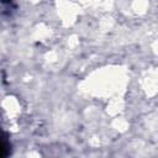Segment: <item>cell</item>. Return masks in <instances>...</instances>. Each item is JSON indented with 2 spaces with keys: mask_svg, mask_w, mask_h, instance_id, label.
Listing matches in <instances>:
<instances>
[{
  "mask_svg": "<svg viewBox=\"0 0 158 158\" xmlns=\"http://www.w3.org/2000/svg\"><path fill=\"white\" fill-rule=\"evenodd\" d=\"M2 1H7V0H2Z\"/></svg>",
  "mask_w": 158,
  "mask_h": 158,
  "instance_id": "cell-2",
  "label": "cell"
},
{
  "mask_svg": "<svg viewBox=\"0 0 158 158\" xmlns=\"http://www.w3.org/2000/svg\"><path fill=\"white\" fill-rule=\"evenodd\" d=\"M9 154V143L6 138L0 133V157H5Z\"/></svg>",
  "mask_w": 158,
  "mask_h": 158,
  "instance_id": "cell-1",
  "label": "cell"
}]
</instances>
